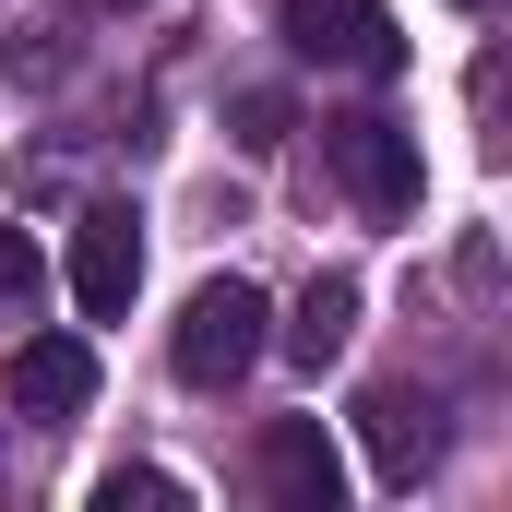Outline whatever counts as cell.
I'll use <instances>...</instances> for the list:
<instances>
[{"instance_id":"obj_1","label":"cell","mask_w":512,"mask_h":512,"mask_svg":"<svg viewBox=\"0 0 512 512\" xmlns=\"http://www.w3.org/2000/svg\"><path fill=\"white\" fill-rule=\"evenodd\" d=\"M262 346H274V298H262L251 274H203V286H191V310L167 322V370H179L191 393L251 382Z\"/></svg>"},{"instance_id":"obj_2","label":"cell","mask_w":512,"mask_h":512,"mask_svg":"<svg viewBox=\"0 0 512 512\" xmlns=\"http://www.w3.org/2000/svg\"><path fill=\"white\" fill-rule=\"evenodd\" d=\"M322 167H334V191L358 203V215H417V191H429V167H417V131L382 120V108H346V120H322Z\"/></svg>"},{"instance_id":"obj_3","label":"cell","mask_w":512,"mask_h":512,"mask_svg":"<svg viewBox=\"0 0 512 512\" xmlns=\"http://www.w3.org/2000/svg\"><path fill=\"white\" fill-rule=\"evenodd\" d=\"M274 36L322 72H358V84H393L405 72V24L393 0H274Z\"/></svg>"},{"instance_id":"obj_4","label":"cell","mask_w":512,"mask_h":512,"mask_svg":"<svg viewBox=\"0 0 512 512\" xmlns=\"http://www.w3.org/2000/svg\"><path fill=\"white\" fill-rule=\"evenodd\" d=\"M358 441H370V477H382V489H417V477L453 453V405L429 382H370L358 393Z\"/></svg>"},{"instance_id":"obj_5","label":"cell","mask_w":512,"mask_h":512,"mask_svg":"<svg viewBox=\"0 0 512 512\" xmlns=\"http://www.w3.org/2000/svg\"><path fill=\"white\" fill-rule=\"evenodd\" d=\"M251 489L274 512H346V453H334V429H322V417H262Z\"/></svg>"},{"instance_id":"obj_6","label":"cell","mask_w":512,"mask_h":512,"mask_svg":"<svg viewBox=\"0 0 512 512\" xmlns=\"http://www.w3.org/2000/svg\"><path fill=\"white\" fill-rule=\"evenodd\" d=\"M0 393H12L36 429H72V417L96 405V346H84V334H12V358H0Z\"/></svg>"},{"instance_id":"obj_7","label":"cell","mask_w":512,"mask_h":512,"mask_svg":"<svg viewBox=\"0 0 512 512\" xmlns=\"http://www.w3.org/2000/svg\"><path fill=\"white\" fill-rule=\"evenodd\" d=\"M131 286H143V215L131 203H96L72 227V298H84V322H120Z\"/></svg>"},{"instance_id":"obj_8","label":"cell","mask_w":512,"mask_h":512,"mask_svg":"<svg viewBox=\"0 0 512 512\" xmlns=\"http://www.w3.org/2000/svg\"><path fill=\"white\" fill-rule=\"evenodd\" d=\"M346 334H358V274H310V298L286 310V334H274V346H286L298 370H334V358H346Z\"/></svg>"},{"instance_id":"obj_9","label":"cell","mask_w":512,"mask_h":512,"mask_svg":"<svg viewBox=\"0 0 512 512\" xmlns=\"http://www.w3.org/2000/svg\"><path fill=\"white\" fill-rule=\"evenodd\" d=\"M36 298H48V262H36V227H0V334H12V322H36Z\"/></svg>"},{"instance_id":"obj_10","label":"cell","mask_w":512,"mask_h":512,"mask_svg":"<svg viewBox=\"0 0 512 512\" xmlns=\"http://www.w3.org/2000/svg\"><path fill=\"white\" fill-rule=\"evenodd\" d=\"M179 501H191V489H179L167 465H108V477H96V512H179Z\"/></svg>"},{"instance_id":"obj_11","label":"cell","mask_w":512,"mask_h":512,"mask_svg":"<svg viewBox=\"0 0 512 512\" xmlns=\"http://www.w3.org/2000/svg\"><path fill=\"white\" fill-rule=\"evenodd\" d=\"M96 12H143V0H96Z\"/></svg>"},{"instance_id":"obj_12","label":"cell","mask_w":512,"mask_h":512,"mask_svg":"<svg viewBox=\"0 0 512 512\" xmlns=\"http://www.w3.org/2000/svg\"><path fill=\"white\" fill-rule=\"evenodd\" d=\"M453 12H489V0H453Z\"/></svg>"}]
</instances>
